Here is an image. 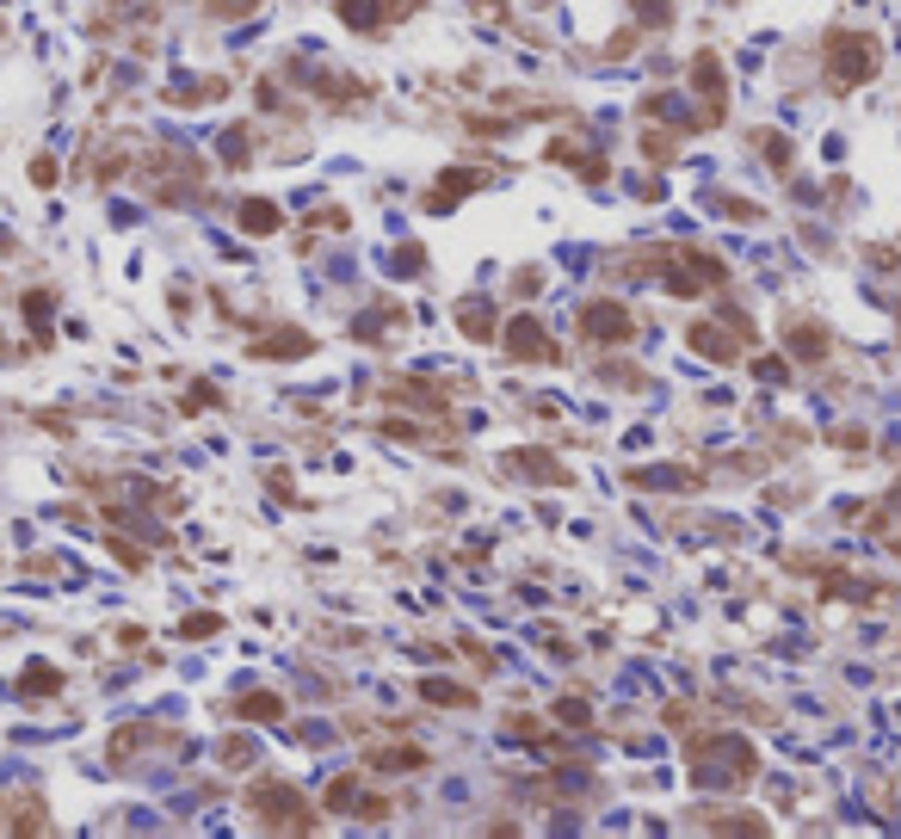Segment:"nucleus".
<instances>
[{
    "instance_id": "nucleus-1",
    "label": "nucleus",
    "mask_w": 901,
    "mask_h": 839,
    "mask_svg": "<svg viewBox=\"0 0 901 839\" xmlns=\"http://www.w3.org/2000/svg\"><path fill=\"white\" fill-rule=\"evenodd\" d=\"M827 62H834V81L858 87L877 75V38H858V31H834L827 38Z\"/></svg>"
},
{
    "instance_id": "nucleus-2",
    "label": "nucleus",
    "mask_w": 901,
    "mask_h": 839,
    "mask_svg": "<svg viewBox=\"0 0 901 839\" xmlns=\"http://www.w3.org/2000/svg\"><path fill=\"white\" fill-rule=\"evenodd\" d=\"M581 327H587L593 340H624V334H630V315L611 309V303H593V309L581 315Z\"/></svg>"
},
{
    "instance_id": "nucleus-3",
    "label": "nucleus",
    "mask_w": 901,
    "mask_h": 839,
    "mask_svg": "<svg viewBox=\"0 0 901 839\" xmlns=\"http://www.w3.org/2000/svg\"><path fill=\"white\" fill-rule=\"evenodd\" d=\"M241 223L254 229V235H272V229H278V216H272V204H241Z\"/></svg>"
}]
</instances>
